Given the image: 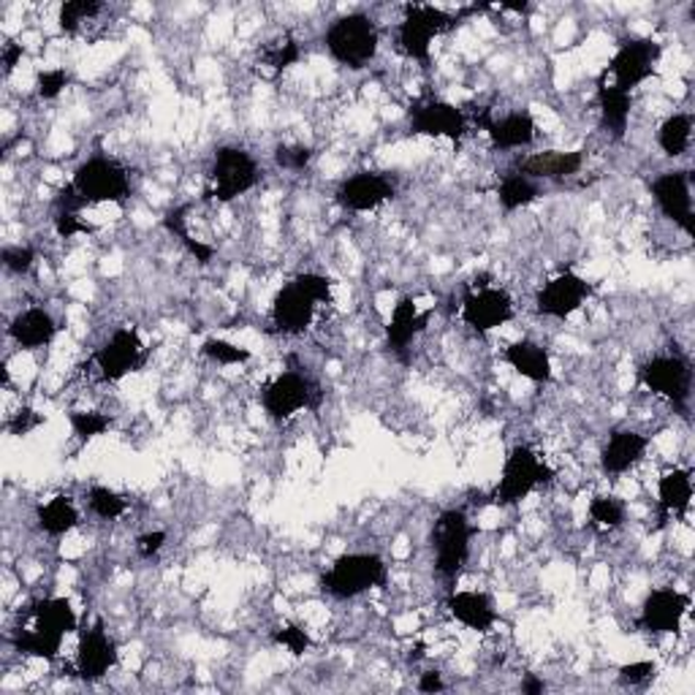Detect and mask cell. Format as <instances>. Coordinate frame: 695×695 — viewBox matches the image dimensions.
<instances>
[{"label":"cell","instance_id":"cell-1","mask_svg":"<svg viewBox=\"0 0 695 695\" xmlns=\"http://www.w3.org/2000/svg\"><path fill=\"white\" fill-rule=\"evenodd\" d=\"M473 535H476V528H473L467 513L460 511V508H449V511H443L435 519L432 535H429L435 552V570L449 584H456V579L465 570L467 557H471Z\"/></svg>","mask_w":695,"mask_h":695},{"label":"cell","instance_id":"cell-2","mask_svg":"<svg viewBox=\"0 0 695 695\" xmlns=\"http://www.w3.org/2000/svg\"><path fill=\"white\" fill-rule=\"evenodd\" d=\"M389 565L381 555L359 552V555H343L332 563V568L321 576V590L337 601H350L375 587H386Z\"/></svg>","mask_w":695,"mask_h":695},{"label":"cell","instance_id":"cell-3","mask_svg":"<svg viewBox=\"0 0 695 695\" xmlns=\"http://www.w3.org/2000/svg\"><path fill=\"white\" fill-rule=\"evenodd\" d=\"M209 179H212V185L205 190V201L229 205L236 196L256 188L258 179H262V172H258L256 158H253L245 147L225 144L215 150Z\"/></svg>","mask_w":695,"mask_h":695},{"label":"cell","instance_id":"cell-4","mask_svg":"<svg viewBox=\"0 0 695 695\" xmlns=\"http://www.w3.org/2000/svg\"><path fill=\"white\" fill-rule=\"evenodd\" d=\"M378 44H381V33L375 20L367 14L340 16L326 31V49L337 63L348 66L350 71H361L370 60H375Z\"/></svg>","mask_w":695,"mask_h":695},{"label":"cell","instance_id":"cell-5","mask_svg":"<svg viewBox=\"0 0 695 695\" xmlns=\"http://www.w3.org/2000/svg\"><path fill=\"white\" fill-rule=\"evenodd\" d=\"M552 478H555V471L546 462H541V456L533 449L517 445V449L508 451L502 476L497 482L495 491L489 495V500L500 508L519 506L530 491L541 487V484H549Z\"/></svg>","mask_w":695,"mask_h":695},{"label":"cell","instance_id":"cell-6","mask_svg":"<svg viewBox=\"0 0 695 695\" xmlns=\"http://www.w3.org/2000/svg\"><path fill=\"white\" fill-rule=\"evenodd\" d=\"M73 188L79 190L88 205H104V201H123L131 196V174L115 158H90L73 172Z\"/></svg>","mask_w":695,"mask_h":695},{"label":"cell","instance_id":"cell-7","mask_svg":"<svg viewBox=\"0 0 695 695\" xmlns=\"http://www.w3.org/2000/svg\"><path fill=\"white\" fill-rule=\"evenodd\" d=\"M462 16L445 14V11L435 9L427 3H410L405 9V20L399 25V47L408 58L418 60V63H429V44L440 33H449L460 25Z\"/></svg>","mask_w":695,"mask_h":695},{"label":"cell","instance_id":"cell-8","mask_svg":"<svg viewBox=\"0 0 695 695\" xmlns=\"http://www.w3.org/2000/svg\"><path fill=\"white\" fill-rule=\"evenodd\" d=\"M638 381L652 394L669 399L682 416H687V403L693 392V370L691 361L682 356H655L638 367Z\"/></svg>","mask_w":695,"mask_h":695},{"label":"cell","instance_id":"cell-9","mask_svg":"<svg viewBox=\"0 0 695 695\" xmlns=\"http://www.w3.org/2000/svg\"><path fill=\"white\" fill-rule=\"evenodd\" d=\"M321 397L324 394H321V389L308 375H302L299 370H288L275 378L269 386H264L262 405L275 421H286V418H291L304 408L318 410Z\"/></svg>","mask_w":695,"mask_h":695},{"label":"cell","instance_id":"cell-10","mask_svg":"<svg viewBox=\"0 0 695 695\" xmlns=\"http://www.w3.org/2000/svg\"><path fill=\"white\" fill-rule=\"evenodd\" d=\"M660 55H663V47H660L658 42H652V38H630V42H625L623 47L617 49V55L612 58L609 69L603 71V77L612 73V77L617 79L614 88L630 93L633 88H638V84L647 82V79L652 77L655 63L660 60Z\"/></svg>","mask_w":695,"mask_h":695},{"label":"cell","instance_id":"cell-11","mask_svg":"<svg viewBox=\"0 0 695 695\" xmlns=\"http://www.w3.org/2000/svg\"><path fill=\"white\" fill-rule=\"evenodd\" d=\"M93 359L99 364L101 378L115 383L144 367L147 348L141 346L137 329H117L104 346L95 350Z\"/></svg>","mask_w":695,"mask_h":695},{"label":"cell","instance_id":"cell-12","mask_svg":"<svg viewBox=\"0 0 695 695\" xmlns=\"http://www.w3.org/2000/svg\"><path fill=\"white\" fill-rule=\"evenodd\" d=\"M513 318V299L502 288H478L462 299V321L478 335H489L497 326Z\"/></svg>","mask_w":695,"mask_h":695},{"label":"cell","instance_id":"cell-13","mask_svg":"<svg viewBox=\"0 0 695 695\" xmlns=\"http://www.w3.org/2000/svg\"><path fill=\"white\" fill-rule=\"evenodd\" d=\"M590 293L592 286L584 278H579L576 273H563L535 293V310H538V315H546V318L565 321L587 302Z\"/></svg>","mask_w":695,"mask_h":695},{"label":"cell","instance_id":"cell-14","mask_svg":"<svg viewBox=\"0 0 695 695\" xmlns=\"http://www.w3.org/2000/svg\"><path fill=\"white\" fill-rule=\"evenodd\" d=\"M117 644L112 641L109 633L101 619H95L90 630H82L77 647V676L84 682H99L117 665Z\"/></svg>","mask_w":695,"mask_h":695},{"label":"cell","instance_id":"cell-15","mask_svg":"<svg viewBox=\"0 0 695 695\" xmlns=\"http://www.w3.org/2000/svg\"><path fill=\"white\" fill-rule=\"evenodd\" d=\"M410 131L435 139L445 137L460 147L467 134V120L462 109L445 104V101H427V104L410 106Z\"/></svg>","mask_w":695,"mask_h":695},{"label":"cell","instance_id":"cell-16","mask_svg":"<svg viewBox=\"0 0 695 695\" xmlns=\"http://www.w3.org/2000/svg\"><path fill=\"white\" fill-rule=\"evenodd\" d=\"M687 609H691V595L676 590H655L649 592L644 601L641 614H638L636 627L638 630L655 633V636H665V633L680 630L682 619H685Z\"/></svg>","mask_w":695,"mask_h":695},{"label":"cell","instance_id":"cell-17","mask_svg":"<svg viewBox=\"0 0 695 695\" xmlns=\"http://www.w3.org/2000/svg\"><path fill=\"white\" fill-rule=\"evenodd\" d=\"M652 196L660 212L674 220L685 234H695L693 225V196H691V172H665L652 183Z\"/></svg>","mask_w":695,"mask_h":695},{"label":"cell","instance_id":"cell-18","mask_svg":"<svg viewBox=\"0 0 695 695\" xmlns=\"http://www.w3.org/2000/svg\"><path fill=\"white\" fill-rule=\"evenodd\" d=\"M397 196V185L386 177V174L375 172H359L348 177L346 183L337 188L335 199L337 205L350 209V212H370Z\"/></svg>","mask_w":695,"mask_h":695},{"label":"cell","instance_id":"cell-19","mask_svg":"<svg viewBox=\"0 0 695 695\" xmlns=\"http://www.w3.org/2000/svg\"><path fill=\"white\" fill-rule=\"evenodd\" d=\"M315 308L318 304L297 286V282H288L278 291L273 302V326L275 335H286V337H297L304 335L310 329L315 318Z\"/></svg>","mask_w":695,"mask_h":695},{"label":"cell","instance_id":"cell-20","mask_svg":"<svg viewBox=\"0 0 695 695\" xmlns=\"http://www.w3.org/2000/svg\"><path fill=\"white\" fill-rule=\"evenodd\" d=\"M584 166V150L574 152H533L528 158H519L517 172L530 179H549V183H563V179L574 177Z\"/></svg>","mask_w":695,"mask_h":695},{"label":"cell","instance_id":"cell-21","mask_svg":"<svg viewBox=\"0 0 695 695\" xmlns=\"http://www.w3.org/2000/svg\"><path fill=\"white\" fill-rule=\"evenodd\" d=\"M429 315L432 313H421L416 308V302L410 297H403L392 310V321L386 326V346L392 354H397L399 359L408 361V348L410 343L427 329Z\"/></svg>","mask_w":695,"mask_h":695},{"label":"cell","instance_id":"cell-22","mask_svg":"<svg viewBox=\"0 0 695 695\" xmlns=\"http://www.w3.org/2000/svg\"><path fill=\"white\" fill-rule=\"evenodd\" d=\"M649 438L633 429H617L612 432L609 443L601 451V467L609 476H623V473L636 467L641 462L644 451H647Z\"/></svg>","mask_w":695,"mask_h":695},{"label":"cell","instance_id":"cell-23","mask_svg":"<svg viewBox=\"0 0 695 695\" xmlns=\"http://www.w3.org/2000/svg\"><path fill=\"white\" fill-rule=\"evenodd\" d=\"M478 123L489 134L491 150H517V147L533 144L535 139V120L530 112H513L502 120H491L489 112H484Z\"/></svg>","mask_w":695,"mask_h":695},{"label":"cell","instance_id":"cell-24","mask_svg":"<svg viewBox=\"0 0 695 695\" xmlns=\"http://www.w3.org/2000/svg\"><path fill=\"white\" fill-rule=\"evenodd\" d=\"M58 321L47 313L44 308H31L25 313L16 315L9 324V337L25 350H36L49 346L58 335Z\"/></svg>","mask_w":695,"mask_h":695},{"label":"cell","instance_id":"cell-25","mask_svg":"<svg viewBox=\"0 0 695 695\" xmlns=\"http://www.w3.org/2000/svg\"><path fill=\"white\" fill-rule=\"evenodd\" d=\"M22 619H31V627H38L44 633L66 638L77 630V612H73L69 598H44V601L31 603L22 612Z\"/></svg>","mask_w":695,"mask_h":695},{"label":"cell","instance_id":"cell-26","mask_svg":"<svg viewBox=\"0 0 695 695\" xmlns=\"http://www.w3.org/2000/svg\"><path fill=\"white\" fill-rule=\"evenodd\" d=\"M445 609H449V614L456 623H462L476 633H487L497 623L495 603H491L487 592H451L449 601H445Z\"/></svg>","mask_w":695,"mask_h":695},{"label":"cell","instance_id":"cell-27","mask_svg":"<svg viewBox=\"0 0 695 695\" xmlns=\"http://www.w3.org/2000/svg\"><path fill=\"white\" fill-rule=\"evenodd\" d=\"M693 500V471H671L660 478L658 487V528H665L669 517H685Z\"/></svg>","mask_w":695,"mask_h":695},{"label":"cell","instance_id":"cell-28","mask_svg":"<svg viewBox=\"0 0 695 695\" xmlns=\"http://www.w3.org/2000/svg\"><path fill=\"white\" fill-rule=\"evenodd\" d=\"M502 359L513 367L522 378L533 383H549L552 381V359L538 343L533 340H522L513 343V346L506 348Z\"/></svg>","mask_w":695,"mask_h":695},{"label":"cell","instance_id":"cell-29","mask_svg":"<svg viewBox=\"0 0 695 695\" xmlns=\"http://www.w3.org/2000/svg\"><path fill=\"white\" fill-rule=\"evenodd\" d=\"M598 106H601V123L603 128L612 131L614 139H625L627 120H630L633 99L625 90L614 88V84L598 82Z\"/></svg>","mask_w":695,"mask_h":695},{"label":"cell","instance_id":"cell-30","mask_svg":"<svg viewBox=\"0 0 695 695\" xmlns=\"http://www.w3.org/2000/svg\"><path fill=\"white\" fill-rule=\"evenodd\" d=\"M36 522L42 533L53 535V538H60V535L71 533V530L77 528L79 511L69 495H58L49 502H44V506L36 508Z\"/></svg>","mask_w":695,"mask_h":695},{"label":"cell","instance_id":"cell-31","mask_svg":"<svg viewBox=\"0 0 695 695\" xmlns=\"http://www.w3.org/2000/svg\"><path fill=\"white\" fill-rule=\"evenodd\" d=\"M538 196L541 185L519 172H508L506 177H502L500 188H497V199H500V207L506 209V212H517V209L533 205Z\"/></svg>","mask_w":695,"mask_h":695},{"label":"cell","instance_id":"cell-32","mask_svg":"<svg viewBox=\"0 0 695 695\" xmlns=\"http://www.w3.org/2000/svg\"><path fill=\"white\" fill-rule=\"evenodd\" d=\"M11 647L22 655H31V658L58 660L63 638L38 630V627H20V630L14 633V638H11Z\"/></svg>","mask_w":695,"mask_h":695},{"label":"cell","instance_id":"cell-33","mask_svg":"<svg viewBox=\"0 0 695 695\" xmlns=\"http://www.w3.org/2000/svg\"><path fill=\"white\" fill-rule=\"evenodd\" d=\"M691 137H693V117L691 115H671L669 120L660 126L658 144L669 158H680V155H685L687 147H691Z\"/></svg>","mask_w":695,"mask_h":695},{"label":"cell","instance_id":"cell-34","mask_svg":"<svg viewBox=\"0 0 695 695\" xmlns=\"http://www.w3.org/2000/svg\"><path fill=\"white\" fill-rule=\"evenodd\" d=\"M188 209H190L188 205L169 209L166 218H163V225H166V231H172V234H177L179 240H183V245L188 247L190 256H194L196 262L201 264V267H207V264L215 258V247L205 245V242H199V240H194V236H190L188 225H185V215H188Z\"/></svg>","mask_w":695,"mask_h":695},{"label":"cell","instance_id":"cell-35","mask_svg":"<svg viewBox=\"0 0 695 695\" xmlns=\"http://www.w3.org/2000/svg\"><path fill=\"white\" fill-rule=\"evenodd\" d=\"M592 528L617 530L625 522V502L614 495H595L590 500Z\"/></svg>","mask_w":695,"mask_h":695},{"label":"cell","instance_id":"cell-36","mask_svg":"<svg viewBox=\"0 0 695 695\" xmlns=\"http://www.w3.org/2000/svg\"><path fill=\"white\" fill-rule=\"evenodd\" d=\"M299 58H302V49H299L297 38L291 36H282L280 42H273L262 53L264 66H269L275 73H282L286 69H291V66H297Z\"/></svg>","mask_w":695,"mask_h":695},{"label":"cell","instance_id":"cell-37","mask_svg":"<svg viewBox=\"0 0 695 695\" xmlns=\"http://www.w3.org/2000/svg\"><path fill=\"white\" fill-rule=\"evenodd\" d=\"M69 421L73 435H77L82 443L99 438V435H106L112 429V424H115L112 416L99 414V410H73V414H69Z\"/></svg>","mask_w":695,"mask_h":695},{"label":"cell","instance_id":"cell-38","mask_svg":"<svg viewBox=\"0 0 695 695\" xmlns=\"http://www.w3.org/2000/svg\"><path fill=\"white\" fill-rule=\"evenodd\" d=\"M88 506H90V511L95 513V517L109 519L112 522V519H117L126 513L128 500L126 497L117 495V491H112L106 487H93L88 491Z\"/></svg>","mask_w":695,"mask_h":695},{"label":"cell","instance_id":"cell-39","mask_svg":"<svg viewBox=\"0 0 695 695\" xmlns=\"http://www.w3.org/2000/svg\"><path fill=\"white\" fill-rule=\"evenodd\" d=\"M99 11H101L99 0H66V3L60 5V14H58L60 31L77 33V27L82 25L84 20H93Z\"/></svg>","mask_w":695,"mask_h":695},{"label":"cell","instance_id":"cell-40","mask_svg":"<svg viewBox=\"0 0 695 695\" xmlns=\"http://www.w3.org/2000/svg\"><path fill=\"white\" fill-rule=\"evenodd\" d=\"M201 354H205L207 359L218 361V364H225V367H229V364H245V361H251V350L234 346V343L215 340V337H209V340H205V346H201Z\"/></svg>","mask_w":695,"mask_h":695},{"label":"cell","instance_id":"cell-41","mask_svg":"<svg viewBox=\"0 0 695 695\" xmlns=\"http://www.w3.org/2000/svg\"><path fill=\"white\" fill-rule=\"evenodd\" d=\"M313 147L304 144H278L275 147V163L286 172H304L313 161Z\"/></svg>","mask_w":695,"mask_h":695},{"label":"cell","instance_id":"cell-42","mask_svg":"<svg viewBox=\"0 0 695 695\" xmlns=\"http://www.w3.org/2000/svg\"><path fill=\"white\" fill-rule=\"evenodd\" d=\"M299 288L313 299L315 304H329L332 302V280L324 278V275H315V273H302L293 278Z\"/></svg>","mask_w":695,"mask_h":695},{"label":"cell","instance_id":"cell-43","mask_svg":"<svg viewBox=\"0 0 695 695\" xmlns=\"http://www.w3.org/2000/svg\"><path fill=\"white\" fill-rule=\"evenodd\" d=\"M69 82H71V77H69V73H66L63 69L42 71V73H38V77H36V93H38V99H44V101L58 99V95L63 93L66 88H69Z\"/></svg>","mask_w":695,"mask_h":695},{"label":"cell","instance_id":"cell-44","mask_svg":"<svg viewBox=\"0 0 695 695\" xmlns=\"http://www.w3.org/2000/svg\"><path fill=\"white\" fill-rule=\"evenodd\" d=\"M275 644H280V647H286L288 652L297 655V658H302L304 652H308L310 647V636L304 627L299 625H286V627H278V630L273 633Z\"/></svg>","mask_w":695,"mask_h":695},{"label":"cell","instance_id":"cell-45","mask_svg":"<svg viewBox=\"0 0 695 695\" xmlns=\"http://www.w3.org/2000/svg\"><path fill=\"white\" fill-rule=\"evenodd\" d=\"M0 258H3V267L9 269V273L14 275H27L33 269V262H36V253H33V247H5L3 253H0Z\"/></svg>","mask_w":695,"mask_h":695},{"label":"cell","instance_id":"cell-46","mask_svg":"<svg viewBox=\"0 0 695 695\" xmlns=\"http://www.w3.org/2000/svg\"><path fill=\"white\" fill-rule=\"evenodd\" d=\"M649 680H655V663L641 660V663H630L619 669V685L625 687H641Z\"/></svg>","mask_w":695,"mask_h":695},{"label":"cell","instance_id":"cell-47","mask_svg":"<svg viewBox=\"0 0 695 695\" xmlns=\"http://www.w3.org/2000/svg\"><path fill=\"white\" fill-rule=\"evenodd\" d=\"M55 231H58V236L69 240L73 234H93L95 225L84 223V220H79V215L73 212H58L55 215Z\"/></svg>","mask_w":695,"mask_h":695},{"label":"cell","instance_id":"cell-48","mask_svg":"<svg viewBox=\"0 0 695 695\" xmlns=\"http://www.w3.org/2000/svg\"><path fill=\"white\" fill-rule=\"evenodd\" d=\"M38 424H44V418L38 416L36 410L20 408L14 416L9 418V424H5V429H9L11 435H16V438H22V435L33 432V429H36Z\"/></svg>","mask_w":695,"mask_h":695},{"label":"cell","instance_id":"cell-49","mask_svg":"<svg viewBox=\"0 0 695 695\" xmlns=\"http://www.w3.org/2000/svg\"><path fill=\"white\" fill-rule=\"evenodd\" d=\"M55 207H58V212L79 215V209L88 207V201L79 196V190L73 188V185H66V188H60L58 196H55Z\"/></svg>","mask_w":695,"mask_h":695},{"label":"cell","instance_id":"cell-50","mask_svg":"<svg viewBox=\"0 0 695 695\" xmlns=\"http://www.w3.org/2000/svg\"><path fill=\"white\" fill-rule=\"evenodd\" d=\"M163 544H166V533L163 530H155V533H144L137 538V552L139 557L144 559H152L158 555V552L163 549Z\"/></svg>","mask_w":695,"mask_h":695},{"label":"cell","instance_id":"cell-51","mask_svg":"<svg viewBox=\"0 0 695 695\" xmlns=\"http://www.w3.org/2000/svg\"><path fill=\"white\" fill-rule=\"evenodd\" d=\"M445 687L443 674L440 671H424L421 680H418V691L421 693H440Z\"/></svg>","mask_w":695,"mask_h":695},{"label":"cell","instance_id":"cell-52","mask_svg":"<svg viewBox=\"0 0 695 695\" xmlns=\"http://www.w3.org/2000/svg\"><path fill=\"white\" fill-rule=\"evenodd\" d=\"M22 53H25V49H22V44H5V47H3L5 73H11V71L16 69V63L22 60Z\"/></svg>","mask_w":695,"mask_h":695},{"label":"cell","instance_id":"cell-53","mask_svg":"<svg viewBox=\"0 0 695 695\" xmlns=\"http://www.w3.org/2000/svg\"><path fill=\"white\" fill-rule=\"evenodd\" d=\"M544 691H546V682L538 680V676L530 674L528 680L522 682V693H524V695H541Z\"/></svg>","mask_w":695,"mask_h":695},{"label":"cell","instance_id":"cell-54","mask_svg":"<svg viewBox=\"0 0 695 695\" xmlns=\"http://www.w3.org/2000/svg\"><path fill=\"white\" fill-rule=\"evenodd\" d=\"M500 9H506V11H528V3H500Z\"/></svg>","mask_w":695,"mask_h":695}]
</instances>
